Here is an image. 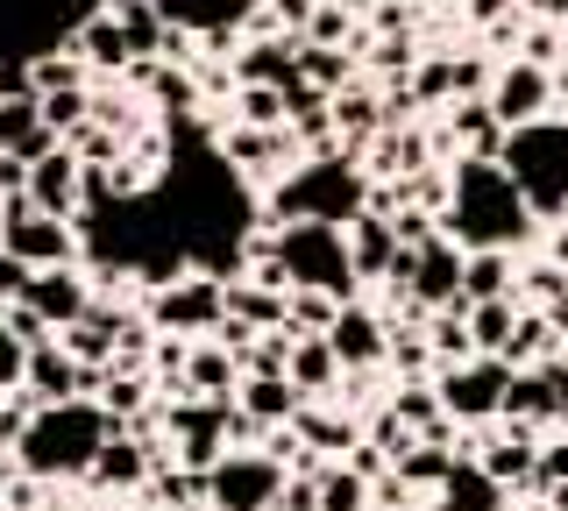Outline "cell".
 <instances>
[{
    "mask_svg": "<svg viewBox=\"0 0 568 511\" xmlns=\"http://www.w3.org/2000/svg\"><path fill=\"white\" fill-rule=\"evenodd\" d=\"M532 206L519 178H511L497 156H462L448 178V206H440V227L462 242V249H519L532 235Z\"/></svg>",
    "mask_w": 568,
    "mask_h": 511,
    "instance_id": "6da1fadb",
    "label": "cell"
},
{
    "mask_svg": "<svg viewBox=\"0 0 568 511\" xmlns=\"http://www.w3.org/2000/svg\"><path fill=\"white\" fill-rule=\"evenodd\" d=\"M106 433H114L106 405H93V398H58V405H36V412H29L14 454H22L29 476H85Z\"/></svg>",
    "mask_w": 568,
    "mask_h": 511,
    "instance_id": "7a4b0ae2",
    "label": "cell"
},
{
    "mask_svg": "<svg viewBox=\"0 0 568 511\" xmlns=\"http://www.w3.org/2000/svg\"><path fill=\"white\" fill-rule=\"evenodd\" d=\"M369 171L355 164L348 150H327V156H306L292 178L277 185V221H327V227H348L355 214L369 206Z\"/></svg>",
    "mask_w": 568,
    "mask_h": 511,
    "instance_id": "3957f363",
    "label": "cell"
},
{
    "mask_svg": "<svg viewBox=\"0 0 568 511\" xmlns=\"http://www.w3.org/2000/svg\"><path fill=\"white\" fill-rule=\"evenodd\" d=\"M497 164L519 178L526 206L540 221H561L568 214V121H526V129L505 135V150H497Z\"/></svg>",
    "mask_w": 568,
    "mask_h": 511,
    "instance_id": "277c9868",
    "label": "cell"
},
{
    "mask_svg": "<svg viewBox=\"0 0 568 511\" xmlns=\"http://www.w3.org/2000/svg\"><path fill=\"white\" fill-rule=\"evenodd\" d=\"M277 263H284V285L292 292H334L355 298V256H348V227L327 221H284L277 227Z\"/></svg>",
    "mask_w": 568,
    "mask_h": 511,
    "instance_id": "5b68a950",
    "label": "cell"
},
{
    "mask_svg": "<svg viewBox=\"0 0 568 511\" xmlns=\"http://www.w3.org/2000/svg\"><path fill=\"white\" fill-rule=\"evenodd\" d=\"M284 498V462H271L263 448H227L206 469V504L213 511H263Z\"/></svg>",
    "mask_w": 568,
    "mask_h": 511,
    "instance_id": "8992f818",
    "label": "cell"
},
{
    "mask_svg": "<svg viewBox=\"0 0 568 511\" xmlns=\"http://www.w3.org/2000/svg\"><path fill=\"white\" fill-rule=\"evenodd\" d=\"M434 391L448 412L462 419H505V391H511V362L505 356H469V362H440Z\"/></svg>",
    "mask_w": 568,
    "mask_h": 511,
    "instance_id": "52a82bcc",
    "label": "cell"
},
{
    "mask_svg": "<svg viewBox=\"0 0 568 511\" xmlns=\"http://www.w3.org/2000/svg\"><path fill=\"white\" fill-rule=\"evenodd\" d=\"M390 285H405L419 306H455V298H462V242L434 235V242H419V249H398Z\"/></svg>",
    "mask_w": 568,
    "mask_h": 511,
    "instance_id": "ba28073f",
    "label": "cell"
},
{
    "mask_svg": "<svg viewBox=\"0 0 568 511\" xmlns=\"http://www.w3.org/2000/svg\"><path fill=\"white\" fill-rule=\"evenodd\" d=\"M150 320L164 334H206L227 320V285L221 277H171L150 292Z\"/></svg>",
    "mask_w": 568,
    "mask_h": 511,
    "instance_id": "9c48e42d",
    "label": "cell"
},
{
    "mask_svg": "<svg viewBox=\"0 0 568 511\" xmlns=\"http://www.w3.org/2000/svg\"><path fill=\"white\" fill-rule=\"evenodd\" d=\"M227 419H235V398H185L171 412V440L185 469H213L227 454Z\"/></svg>",
    "mask_w": 568,
    "mask_h": 511,
    "instance_id": "30bf717a",
    "label": "cell"
},
{
    "mask_svg": "<svg viewBox=\"0 0 568 511\" xmlns=\"http://www.w3.org/2000/svg\"><path fill=\"white\" fill-rule=\"evenodd\" d=\"M490 114L505 121V129H526V121H540L547 114V100H555V72L547 64H532V58H511V64H497L490 72Z\"/></svg>",
    "mask_w": 568,
    "mask_h": 511,
    "instance_id": "8fae6325",
    "label": "cell"
},
{
    "mask_svg": "<svg viewBox=\"0 0 568 511\" xmlns=\"http://www.w3.org/2000/svg\"><path fill=\"white\" fill-rule=\"evenodd\" d=\"M0 235H8V249L29 263V270H58V263H79V227L71 221H58V214H43V206H29L22 221H8L0 227Z\"/></svg>",
    "mask_w": 568,
    "mask_h": 511,
    "instance_id": "7c38bea8",
    "label": "cell"
},
{
    "mask_svg": "<svg viewBox=\"0 0 568 511\" xmlns=\"http://www.w3.org/2000/svg\"><path fill=\"white\" fill-rule=\"evenodd\" d=\"M327 341H334V356H342V369H377L384 356H390V334H384V320L369 306H348L334 313V327H327Z\"/></svg>",
    "mask_w": 568,
    "mask_h": 511,
    "instance_id": "4fadbf2b",
    "label": "cell"
},
{
    "mask_svg": "<svg viewBox=\"0 0 568 511\" xmlns=\"http://www.w3.org/2000/svg\"><path fill=\"white\" fill-rule=\"evenodd\" d=\"M156 14H164L171 29H206L213 43H221L227 29H242V22L248 29H271L256 0H156Z\"/></svg>",
    "mask_w": 568,
    "mask_h": 511,
    "instance_id": "5bb4252c",
    "label": "cell"
},
{
    "mask_svg": "<svg viewBox=\"0 0 568 511\" xmlns=\"http://www.w3.org/2000/svg\"><path fill=\"white\" fill-rule=\"evenodd\" d=\"M79 185H85V164H79V156H71L64 143L29 164V200L43 206V214H58V221L79 214Z\"/></svg>",
    "mask_w": 568,
    "mask_h": 511,
    "instance_id": "9a60e30c",
    "label": "cell"
},
{
    "mask_svg": "<svg viewBox=\"0 0 568 511\" xmlns=\"http://www.w3.org/2000/svg\"><path fill=\"white\" fill-rule=\"evenodd\" d=\"M22 306H36V313H43V320L50 327H71V320H79V313L85 306H93V292H85V277L79 270H71V263H58V270H36L29 277V292H22Z\"/></svg>",
    "mask_w": 568,
    "mask_h": 511,
    "instance_id": "2e32d148",
    "label": "cell"
},
{
    "mask_svg": "<svg viewBox=\"0 0 568 511\" xmlns=\"http://www.w3.org/2000/svg\"><path fill=\"white\" fill-rule=\"evenodd\" d=\"M150 469H156V454L142 448L129 427H114V433L100 440V454H93V469H85V476H93L100 490H142V483H150Z\"/></svg>",
    "mask_w": 568,
    "mask_h": 511,
    "instance_id": "e0dca14e",
    "label": "cell"
},
{
    "mask_svg": "<svg viewBox=\"0 0 568 511\" xmlns=\"http://www.w3.org/2000/svg\"><path fill=\"white\" fill-rule=\"evenodd\" d=\"M71 50L85 58V72H129L135 64V50H129V37H121V14L114 8H93L79 29H71Z\"/></svg>",
    "mask_w": 568,
    "mask_h": 511,
    "instance_id": "ac0fdd59",
    "label": "cell"
},
{
    "mask_svg": "<svg viewBox=\"0 0 568 511\" xmlns=\"http://www.w3.org/2000/svg\"><path fill=\"white\" fill-rule=\"evenodd\" d=\"M398 227H390V214H377V206H363V214L348 221V256H355V277H390V263H398Z\"/></svg>",
    "mask_w": 568,
    "mask_h": 511,
    "instance_id": "d6986e66",
    "label": "cell"
},
{
    "mask_svg": "<svg viewBox=\"0 0 568 511\" xmlns=\"http://www.w3.org/2000/svg\"><path fill=\"white\" fill-rule=\"evenodd\" d=\"M284 377H292L306 398H320V391H334V384H342V356H334L327 334H298L292 327V369H284Z\"/></svg>",
    "mask_w": 568,
    "mask_h": 511,
    "instance_id": "ffe728a7",
    "label": "cell"
},
{
    "mask_svg": "<svg viewBox=\"0 0 568 511\" xmlns=\"http://www.w3.org/2000/svg\"><path fill=\"white\" fill-rule=\"evenodd\" d=\"M29 398H36V405L79 398V356H71L64 341H43V348H29Z\"/></svg>",
    "mask_w": 568,
    "mask_h": 511,
    "instance_id": "44dd1931",
    "label": "cell"
},
{
    "mask_svg": "<svg viewBox=\"0 0 568 511\" xmlns=\"http://www.w3.org/2000/svg\"><path fill=\"white\" fill-rule=\"evenodd\" d=\"M440 504H455V511H505V483L484 469V462H448V476H440Z\"/></svg>",
    "mask_w": 568,
    "mask_h": 511,
    "instance_id": "7402d4cb",
    "label": "cell"
},
{
    "mask_svg": "<svg viewBox=\"0 0 568 511\" xmlns=\"http://www.w3.org/2000/svg\"><path fill=\"white\" fill-rule=\"evenodd\" d=\"M235 377H242V356H235V348H192V356H185V391L192 398H227V391H235Z\"/></svg>",
    "mask_w": 568,
    "mask_h": 511,
    "instance_id": "603a6c76",
    "label": "cell"
},
{
    "mask_svg": "<svg viewBox=\"0 0 568 511\" xmlns=\"http://www.w3.org/2000/svg\"><path fill=\"white\" fill-rule=\"evenodd\" d=\"M227 320L242 327H292V298H284L277 285H227Z\"/></svg>",
    "mask_w": 568,
    "mask_h": 511,
    "instance_id": "cb8c5ba5",
    "label": "cell"
},
{
    "mask_svg": "<svg viewBox=\"0 0 568 511\" xmlns=\"http://www.w3.org/2000/svg\"><path fill=\"white\" fill-rule=\"evenodd\" d=\"M511 334H519V306H511V298H476V306H469V341H476V356H505Z\"/></svg>",
    "mask_w": 568,
    "mask_h": 511,
    "instance_id": "d4e9b609",
    "label": "cell"
},
{
    "mask_svg": "<svg viewBox=\"0 0 568 511\" xmlns=\"http://www.w3.org/2000/svg\"><path fill=\"white\" fill-rule=\"evenodd\" d=\"M462 298H511V256L505 249H469L462 256Z\"/></svg>",
    "mask_w": 568,
    "mask_h": 511,
    "instance_id": "484cf974",
    "label": "cell"
},
{
    "mask_svg": "<svg viewBox=\"0 0 568 511\" xmlns=\"http://www.w3.org/2000/svg\"><path fill=\"white\" fill-rule=\"evenodd\" d=\"M114 14H121V37H129L135 58H164V37H171V22L156 14V0H114Z\"/></svg>",
    "mask_w": 568,
    "mask_h": 511,
    "instance_id": "4316f807",
    "label": "cell"
},
{
    "mask_svg": "<svg viewBox=\"0 0 568 511\" xmlns=\"http://www.w3.org/2000/svg\"><path fill=\"white\" fill-rule=\"evenodd\" d=\"M292 156V135H277V129H242L227 135V164H242V171H271V164H284Z\"/></svg>",
    "mask_w": 568,
    "mask_h": 511,
    "instance_id": "83f0119b",
    "label": "cell"
},
{
    "mask_svg": "<svg viewBox=\"0 0 568 511\" xmlns=\"http://www.w3.org/2000/svg\"><path fill=\"white\" fill-rule=\"evenodd\" d=\"M298 384L292 377H248V391H242V412L248 419H263V427H277V419H292L298 412Z\"/></svg>",
    "mask_w": 568,
    "mask_h": 511,
    "instance_id": "f1b7e54d",
    "label": "cell"
},
{
    "mask_svg": "<svg viewBox=\"0 0 568 511\" xmlns=\"http://www.w3.org/2000/svg\"><path fill=\"white\" fill-rule=\"evenodd\" d=\"M129 79L156 100V108H178V114L192 108V79H185V72H171V58H135V64H129Z\"/></svg>",
    "mask_w": 568,
    "mask_h": 511,
    "instance_id": "f546056e",
    "label": "cell"
},
{
    "mask_svg": "<svg viewBox=\"0 0 568 511\" xmlns=\"http://www.w3.org/2000/svg\"><path fill=\"white\" fill-rule=\"evenodd\" d=\"M292 427L313 454H355V440H363L355 419H334V412H292Z\"/></svg>",
    "mask_w": 568,
    "mask_h": 511,
    "instance_id": "4dcf8cb0",
    "label": "cell"
},
{
    "mask_svg": "<svg viewBox=\"0 0 568 511\" xmlns=\"http://www.w3.org/2000/svg\"><path fill=\"white\" fill-rule=\"evenodd\" d=\"M455 135H462V143H469V156H497V150H505V121H497L490 114V100H462V108H455Z\"/></svg>",
    "mask_w": 568,
    "mask_h": 511,
    "instance_id": "1f68e13d",
    "label": "cell"
},
{
    "mask_svg": "<svg viewBox=\"0 0 568 511\" xmlns=\"http://www.w3.org/2000/svg\"><path fill=\"white\" fill-rule=\"evenodd\" d=\"M369 504V476L355 462H320V511H363Z\"/></svg>",
    "mask_w": 568,
    "mask_h": 511,
    "instance_id": "d6a6232c",
    "label": "cell"
},
{
    "mask_svg": "<svg viewBox=\"0 0 568 511\" xmlns=\"http://www.w3.org/2000/svg\"><path fill=\"white\" fill-rule=\"evenodd\" d=\"M334 121L348 129V143H369V135L384 129V100L369 93V85H348V93H334Z\"/></svg>",
    "mask_w": 568,
    "mask_h": 511,
    "instance_id": "836d02e7",
    "label": "cell"
},
{
    "mask_svg": "<svg viewBox=\"0 0 568 511\" xmlns=\"http://www.w3.org/2000/svg\"><path fill=\"white\" fill-rule=\"evenodd\" d=\"M390 412H398L413 433H426V440L448 433V405H440V391H419V384H413V391H398V405H390Z\"/></svg>",
    "mask_w": 568,
    "mask_h": 511,
    "instance_id": "e575fe53",
    "label": "cell"
},
{
    "mask_svg": "<svg viewBox=\"0 0 568 511\" xmlns=\"http://www.w3.org/2000/svg\"><path fill=\"white\" fill-rule=\"evenodd\" d=\"M36 129H43V108H36V93H22V100H0V156H14V150H22Z\"/></svg>",
    "mask_w": 568,
    "mask_h": 511,
    "instance_id": "d590c367",
    "label": "cell"
},
{
    "mask_svg": "<svg viewBox=\"0 0 568 511\" xmlns=\"http://www.w3.org/2000/svg\"><path fill=\"white\" fill-rule=\"evenodd\" d=\"M64 150H71V156H79V164H121V135H114V129H100V121H93V114H85V121H79V129H71V135H64Z\"/></svg>",
    "mask_w": 568,
    "mask_h": 511,
    "instance_id": "8d00e7d4",
    "label": "cell"
},
{
    "mask_svg": "<svg viewBox=\"0 0 568 511\" xmlns=\"http://www.w3.org/2000/svg\"><path fill=\"white\" fill-rule=\"evenodd\" d=\"M36 108H43V129L71 135L85 114H93V100H85V85H58V93H36Z\"/></svg>",
    "mask_w": 568,
    "mask_h": 511,
    "instance_id": "74e56055",
    "label": "cell"
},
{
    "mask_svg": "<svg viewBox=\"0 0 568 511\" xmlns=\"http://www.w3.org/2000/svg\"><path fill=\"white\" fill-rule=\"evenodd\" d=\"M156 504H164V511H192V504H206V469H185V462L164 469V476H156Z\"/></svg>",
    "mask_w": 568,
    "mask_h": 511,
    "instance_id": "f35d334b",
    "label": "cell"
},
{
    "mask_svg": "<svg viewBox=\"0 0 568 511\" xmlns=\"http://www.w3.org/2000/svg\"><path fill=\"white\" fill-rule=\"evenodd\" d=\"M555 356V320H540V313H519V334H511L505 362H547Z\"/></svg>",
    "mask_w": 568,
    "mask_h": 511,
    "instance_id": "ab89813d",
    "label": "cell"
},
{
    "mask_svg": "<svg viewBox=\"0 0 568 511\" xmlns=\"http://www.w3.org/2000/svg\"><path fill=\"white\" fill-rule=\"evenodd\" d=\"M142 398H150L142 369H114V377L100 384V405H106V419H135V412H142Z\"/></svg>",
    "mask_w": 568,
    "mask_h": 511,
    "instance_id": "60d3db41",
    "label": "cell"
},
{
    "mask_svg": "<svg viewBox=\"0 0 568 511\" xmlns=\"http://www.w3.org/2000/svg\"><path fill=\"white\" fill-rule=\"evenodd\" d=\"M342 306H348V298H334V292H292V327L298 334H327Z\"/></svg>",
    "mask_w": 568,
    "mask_h": 511,
    "instance_id": "b9f144b4",
    "label": "cell"
},
{
    "mask_svg": "<svg viewBox=\"0 0 568 511\" xmlns=\"http://www.w3.org/2000/svg\"><path fill=\"white\" fill-rule=\"evenodd\" d=\"M235 108H242L248 129H277V121H284V93H277V85H235Z\"/></svg>",
    "mask_w": 568,
    "mask_h": 511,
    "instance_id": "7bdbcfd3",
    "label": "cell"
},
{
    "mask_svg": "<svg viewBox=\"0 0 568 511\" xmlns=\"http://www.w3.org/2000/svg\"><path fill=\"white\" fill-rule=\"evenodd\" d=\"M22 384H29V341H22L8 320H0V398L22 391Z\"/></svg>",
    "mask_w": 568,
    "mask_h": 511,
    "instance_id": "ee69618b",
    "label": "cell"
},
{
    "mask_svg": "<svg viewBox=\"0 0 568 511\" xmlns=\"http://www.w3.org/2000/svg\"><path fill=\"white\" fill-rule=\"evenodd\" d=\"M448 462L455 454H440V448H405L398 462H390V476H398V483H434V476H448Z\"/></svg>",
    "mask_w": 568,
    "mask_h": 511,
    "instance_id": "f6af8a7d",
    "label": "cell"
},
{
    "mask_svg": "<svg viewBox=\"0 0 568 511\" xmlns=\"http://www.w3.org/2000/svg\"><path fill=\"white\" fill-rule=\"evenodd\" d=\"M298 72H306L313 85H327V93H334V85L348 79V58H342V50H327V43H320V50H298Z\"/></svg>",
    "mask_w": 568,
    "mask_h": 511,
    "instance_id": "bcb514c9",
    "label": "cell"
},
{
    "mask_svg": "<svg viewBox=\"0 0 568 511\" xmlns=\"http://www.w3.org/2000/svg\"><path fill=\"white\" fill-rule=\"evenodd\" d=\"M384 362H398L405 377H419V369H434V341H426V334H390V356Z\"/></svg>",
    "mask_w": 568,
    "mask_h": 511,
    "instance_id": "7dc6e473",
    "label": "cell"
},
{
    "mask_svg": "<svg viewBox=\"0 0 568 511\" xmlns=\"http://www.w3.org/2000/svg\"><path fill=\"white\" fill-rule=\"evenodd\" d=\"M0 320H8L14 334H22V341H29V348H43V341H50V334H58V327H50V320H43V313H36V306H22V298H14V313H0Z\"/></svg>",
    "mask_w": 568,
    "mask_h": 511,
    "instance_id": "c3c4849f",
    "label": "cell"
},
{
    "mask_svg": "<svg viewBox=\"0 0 568 511\" xmlns=\"http://www.w3.org/2000/svg\"><path fill=\"white\" fill-rule=\"evenodd\" d=\"M413 100H455V64H419Z\"/></svg>",
    "mask_w": 568,
    "mask_h": 511,
    "instance_id": "681fc988",
    "label": "cell"
},
{
    "mask_svg": "<svg viewBox=\"0 0 568 511\" xmlns=\"http://www.w3.org/2000/svg\"><path fill=\"white\" fill-rule=\"evenodd\" d=\"M29 277H36V270H29L22 256H14V249H0V298H22V292H29Z\"/></svg>",
    "mask_w": 568,
    "mask_h": 511,
    "instance_id": "f907efd6",
    "label": "cell"
},
{
    "mask_svg": "<svg viewBox=\"0 0 568 511\" xmlns=\"http://www.w3.org/2000/svg\"><path fill=\"white\" fill-rule=\"evenodd\" d=\"M519 58H532V64H547V72H555V58H561V37H555V29H532Z\"/></svg>",
    "mask_w": 568,
    "mask_h": 511,
    "instance_id": "816d5d0a",
    "label": "cell"
},
{
    "mask_svg": "<svg viewBox=\"0 0 568 511\" xmlns=\"http://www.w3.org/2000/svg\"><path fill=\"white\" fill-rule=\"evenodd\" d=\"M540 483H568V440H561V448H547V454H540Z\"/></svg>",
    "mask_w": 568,
    "mask_h": 511,
    "instance_id": "f5cc1de1",
    "label": "cell"
},
{
    "mask_svg": "<svg viewBox=\"0 0 568 511\" xmlns=\"http://www.w3.org/2000/svg\"><path fill=\"white\" fill-rule=\"evenodd\" d=\"M313 37H320V43H342V37H348V29H342V8H320V14H313Z\"/></svg>",
    "mask_w": 568,
    "mask_h": 511,
    "instance_id": "db71d44e",
    "label": "cell"
},
{
    "mask_svg": "<svg viewBox=\"0 0 568 511\" xmlns=\"http://www.w3.org/2000/svg\"><path fill=\"white\" fill-rule=\"evenodd\" d=\"M469 14H476V22H484V29H497V22H505V14H511V0H469Z\"/></svg>",
    "mask_w": 568,
    "mask_h": 511,
    "instance_id": "11a10c76",
    "label": "cell"
},
{
    "mask_svg": "<svg viewBox=\"0 0 568 511\" xmlns=\"http://www.w3.org/2000/svg\"><path fill=\"white\" fill-rule=\"evenodd\" d=\"M277 14H284V22H306L313 8H306V0H277Z\"/></svg>",
    "mask_w": 568,
    "mask_h": 511,
    "instance_id": "9f6ffc18",
    "label": "cell"
},
{
    "mask_svg": "<svg viewBox=\"0 0 568 511\" xmlns=\"http://www.w3.org/2000/svg\"><path fill=\"white\" fill-rule=\"evenodd\" d=\"M555 263L568 270V214H561V227H555Z\"/></svg>",
    "mask_w": 568,
    "mask_h": 511,
    "instance_id": "6f0895ef",
    "label": "cell"
},
{
    "mask_svg": "<svg viewBox=\"0 0 568 511\" xmlns=\"http://www.w3.org/2000/svg\"><path fill=\"white\" fill-rule=\"evenodd\" d=\"M8 483H14V462H8V440H0V498H8Z\"/></svg>",
    "mask_w": 568,
    "mask_h": 511,
    "instance_id": "680465c9",
    "label": "cell"
},
{
    "mask_svg": "<svg viewBox=\"0 0 568 511\" xmlns=\"http://www.w3.org/2000/svg\"><path fill=\"white\" fill-rule=\"evenodd\" d=\"M426 8H469V0H426Z\"/></svg>",
    "mask_w": 568,
    "mask_h": 511,
    "instance_id": "91938a15",
    "label": "cell"
},
{
    "mask_svg": "<svg viewBox=\"0 0 568 511\" xmlns=\"http://www.w3.org/2000/svg\"><path fill=\"white\" fill-rule=\"evenodd\" d=\"M263 511H292V504H284V498H277V504H263Z\"/></svg>",
    "mask_w": 568,
    "mask_h": 511,
    "instance_id": "94428289",
    "label": "cell"
}]
</instances>
